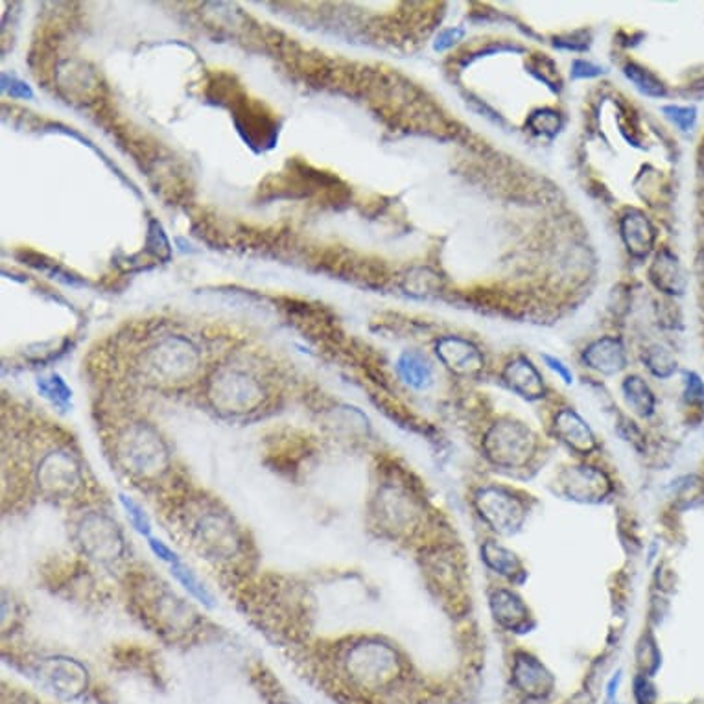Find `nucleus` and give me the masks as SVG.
Returning a JSON list of instances; mask_svg holds the SVG:
<instances>
[{"mask_svg": "<svg viewBox=\"0 0 704 704\" xmlns=\"http://www.w3.org/2000/svg\"><path fill=\"white\" fill-rule=\"evenodd\" d=\"M530 128L540 135H548V137H553L555 133H559L562 122L559 112L552 111V109H542L533 112V117L528 120Z\"/></svg>", "mask_w": 704, "mask_h": 704, "instance_id": "aec40b11", "label": "nucleus"}, {"mask_svg": "<svg viewBox=\"0 0 704 704\" xmlns=\"http://www.w3.org/2000/svg\"><path fill=\"white\" fill-rule=\"evenodd\" d=\"M651 281L668 293H683L685 275L680 271L677 259L669 251H662L654 259L651 267Z\"/></svg>", "mask_w": 704, "mask_h": 704, "instance_id": "ddd939ff", "label": "nucleus"}, {"mask_svg": "<svg viewBox=\"0 0 704 704\" xmlns=\"http://www.w3.org/2000/svg\"><path fill=\"white\" fill-rule=\"evenodd\" d=\"M620 683H622V673L618 671L615 677L610 678V683H608V686H607V697H608V699H612V697H615V695L618 693Z\"/></svg>", "mask_w": 704, "mask_h": 704, "instance_id": "c85d7f7f", "label": "nucleus"}, {"mask_svg": "<svg viewBox=\"0 0 704 704\" xmlns=\"http://www.w3.org/2000/svg\"><path fill=\"white\" fill-rule=\"evenodd\" d=\"M482 555H484V561L491 568V570L499 574V576L513 577V576L522 572L520 561L516 559V555L513 552H509L507 548L499 546V544L492 542V540L484 544Z\"/></svg>", "mask_w": 704, "mask_h": 704, "instance_id": "2eb2a0df", "label": "nucleus"}, {"mask_svg": "<svg viewBox=\"0 0 704 704\" xmlns=\"http://www.w3.org/2000/svg\"><path fill=\"white\" fill-rule=\"evenodd\" d=\"M148 544H150V550H151L159 559L165 561V562H168L170 566L181 561V559L175 555V552H174L172 548H168L163 540H157V538H151V537H150V542H148Z\"/></svg>", "mask_w": 704, "mask_h": 704, "instance_id": "bb28decb", "label": "nucleus"}, {"mask_svg": "<svg viewBox=\"0 0 704 704\" xmlns=\"http://www.w3.org/2000/svg\"><path fill=\"white\" fill-rule=\"evenodd\" d=\"M542 360L546 361V366H548L557 376H561V378L564 380V383L570 385V383L574 382V375L570 373V369H568L561 360H557V358H553V356H548V354H544Z\"/></svg>", "mask_w": 704, "mask_h": 704, "instance_id": "cd10ccee", "label": "nucleus"}, {"mask_svg": "<svg viewBox=\"0 0 704 704\" xmlns=\"http://www.w3.org/2000/svg\"><path fill=\"white\" fill-rule=\"evenodd\" d=\"M476 509L485 524L499 535H514L526 520L524 502L502 487H484L476 492Z\"/></svg>", "mask_w": 704, "mask_h": 704, "instance_id": "f03ea898", "label": "nucleus"}, {"mask_svg": "<svg viewBox=\"0 0 704 704\" xmlns=\"http://www.w3.org/2000/svg\"><path fill=\"white\" fill-rule=\"evenodd\" d=\"M400 378L415 390H426L434 382V367L421 352H404L397 363Z\"/></svg>", "mask_w": 704, "mask_h": 704, "instance_id": "f8f14e48", "label": "nucleus"}, {"mask_svg": "<svg viewBox=\"0 0 704 704\" xmlns=\"http://www.w3.org/2000/svg\"><path fill=\"white\" fill-rule=\"evenodd\" d=\"M664 115L680 129V131H690L695 126L697 120V111L693 107H680V105H666L662 107Z\"/></svg>", "mask_w": 704, "mask_h": 704, "instance_id": "4be33fe9", "label": "nucleus"}, {"mask_svg": "<svg viewBox=\"0 0 704 704\" xmlns=\"http://www.w3.org/2000/svg\"><path fill=\"white\" fill-rule=\"evenodd\" d=\"M636 658H638V666L642 669V675L654 677V673L661 669L662 664V654L656 647V642L653 640V636H644L642 642L638 644V651H636Z\"/></svg>", "mask_w": 704, "mask_h": 704, "instance_id": "6ab92c4d", "label": "nucleus"}, {"mask_svg": "<svg viewBox=\"0 0 704 704\" xmlns=\"http://www.w3.org/2000/svg\"><path fill=\"white\" fill-rule=\"evenodd\" d=\"M504 382L509 385V390L524 397L528 400H538L546 393L544 388V380L538 369L533 366L531 360L518 356L509 361L504 369Z\"/></svg>", "mask_w": 704, "mask_h": 704, "instance_id": "1a4fd4ad", "label": "nucleus"}, {"mask_svg": "<svg viewBox=\"0 0 704 704\" xmlns=\"http://www.w3.org/2000/svg\"><path fill=\"white\" fill-rule=\"evenodd\" d=\"M622 390H623L627 406L636 415L651 417L654 414L656 398H654L653 391L649 390L646 380H642L640 376H627L622 385Z\"/></svg>", "mask_w": 704, "mask_h": 704, "instance_id": "4468645a", "label": "nucleus"}, {"mask_svg": "<svg viewBox=\"0 0 704 704\" xmlns=\"http://www.w3.org/2000/svg\"><path fill=\"white\" fill-rule=\"evenodd\" d=\"M463 37H465L463 28H448L439 34L437 43H436V50H448L453 47V44H458Z\"/></svg>", "mask_w": 704, "mask_h": 704, "instance_id": "a878e982", "label": "nucleus"}, {"mask_svg": "<svg viewBox=\"0 0 704 704\" xmlns=\"http://www.w3.org/2000/svg\"><path fill=\"white\" fill-rule=\"evenodd\" d=\"M632 697L636 704H654L656 702V686L653 685L651 677L638 673L632 683Z\"/></svg>", "mask_w": 704, "mask_h": 704, "instance_id": "5701e85b", "label": "nucleus"}, {"mask_svg": "<svg viewBox=\"0 0 704 704\" xmlns=\"http://www.w3.org/2000/svg\"><path fill=\"white\" fill-rule=\"evenodd\" d=\"M686 400L690 404H704V382L695 373H686Z\"/></svg>", "mask_w": 704, "mask_h": 704, "instance_id": "b1692460", "label": "nucleus"}, {"mask_svg": "<svg viewBox=\"0 0 704 704\" xmlns=\"http://www.w3.org/2000/svg\"><path fill=\"white\" fill-rule=\"evenodd\" d=\"M603 74V69L594 63L584 61V59H576L572 65V78L574 80H583V78H596Z\"/></svg>", "mask_w": 704, "mask_h": 704, "instance_id": "393cba45", "label": "nucleus"}, {"mask_svg": "<svg viewBox=\"0 0 704 704\" xmlns=\"http://www.w3.org/2000/svg\"><path fill=\"white\" fill-rule=\"evenodd\" d=\"M172 568V574H174V577L185 586V590L187 592L192 596V598H196L197 601H201L203 605H207V607H213V596H211V592L209 590L205 588V584H203L196 576H194V572L190 570V568H187L183 562H175V564H172L170 566Z\"/></svg>", "mask_w": 704, "mask_h": 704, "instance_id": "f3484780", "label": "nucleus"}, {"mask_svg": "<svg viewBox=\"0 0 704 704\" xmlns=\"http://www.w3.org/2000/svg\"><path fill=\"white\" fill-rule=\"evenodd\" d=\"M120 504H122V507L126 509V513L129 516L131 526L137 530L139 533L148 537L150 531H151V522H150L148 514L144 513V509L137 502H135V499H131V498H128L124 494H120Z\"/></svg>", "mask_w": 704, "mask_h": 704, "instance_id": "412c9836", "label": "nucleus"}, {"mask_svg": "<svg viewBox=\"0 0 704 704\" xmlns=\"http://www.w3.org/2000/svg\"><path fill=\"white\" fill-rule=\"evenodd\" d=\"M646 366L647 369L658 376V378H669L675 371H677V360L671 354V351L664 349L662 345H654L651 347L646 356Z\"/></svg>", "mask_w": 704, "mask_h": 704, "instance_id": "a211bd4d", "label": "nucleus"}, {"mask_svg": "<svg viewBox=\"0 0 704 704\" xmlns=\"http://www.w3.org/2000/svg\"><path fill=\"white\" fill-rule=\"evenodd\" d=\"M491 610L494 620L511 631H518L528 622V607L509 590H494L491 594Z\"/></svg>", "mask_w": 704, "mask_h": 704, "instance_id": "9b49d317", "label": "nucleus"}, {"mask_svg": "<svg viewBox=\"0 0 704 704\" xmlns=\"http://www.w3.org/2000/svg\"><path fill=\"white\" fill-rule=\"evenodd\" d=\"M553 428L557 437L581 456H590L598 448L594 431L574 410H561L555 415Z\"/></svg>", "mask_w": 704, "mask_h": 704, "instance_id": "0eeeda50", "label": "nucleus"}, {"mask_svg": "<svg viewBox=\"0 0 704 704\" xmlns=\"http://www.w3.org/2000/svg\"><path fill=\"white\" fill-rule=\"evenodd\" d=\"M485 456L496 467H524L535 452V436L522 422H498L485 436Z\"/></svg>", "mask_w": 704, "mask_h": 704, "instance_id": "f257e3e1", "label": "nucleus"}, {"mask_svg": "<svg viewBox=\"0 0 704 704\" xmlns=\"http://www.w3.org/2000/svg\"><path fill=\"white\" fill-rule=\"evenodd\" d=\"M436 352L445 366L456 375H474L480 373L485 366L484 354L468 339L458 336L441 337Z\"/></svg>", "mask_w": 704, "mask_h": 704, "instance_id": "423d86ee", "label": "nucleus"}, {"mask_svg": "<svg viewBox=\"0 0 704 704\" xmlns=\"http://www.w3.org/2000/svg\"><path fill=\"white\" fill-rule=\"evenodd\" d=\"M583 361L601 375H618L627 366V352L618 337H601L583 352Z\"/></svg>", "mask_w": 704, "mask_h": 704, "instance_id": "6e6552de", "label": "nucleus"}, {"mask_svg": "<svg viewBox=\"0 0 704 704\" xmlns=\"http://www.w3.org/2000/svg\"><path fill=\"white\" fill-rule=\"evenodd\" d=\"M349 669L354 677L369 686H383L400 671V662L395 649L383 644H363L349 654Z\"/></svg>", "mask_w": 704, "mask_h": 704, "instance_id": "7ed1b4c3", "label": "nucleus"}, {"mask_svg": "<svg viewBox=\"0 0 704 704\" xmlns=\"http://www.w3.org/2000/svg\"><path fill=\"white\" fill-rule=\"evenodd\" d=\"M564 494L576 502L596 504L610 492L608 476L596 467H572L561 476Z\"/></svg>", "mask_w": 704, "mask_h": 704, "instance_id": "20e7f679", "label": "nucleus"}, {"mask_svg": "<svg viewBox=\"0 0 704 704\" xmlns=\"http://www.w3.org/2000/svg\"><path fill=\"white\" fill-rule=\"evenodd\" d=\"M513 685L530 699H542L553 692L555 678L538 658L520 653L513 664Z\"/></svg>", "mask_w": 704, "mask_h": 704, "instance_id": "39448f33", "label": "nucleus"}, {"mask_svg": "<svg viewBox=\"0 0 704 704\" xmlns=\"http://www.w3.org/2000/svg\"><path fill=\"white\" fill-rule=\"evenodd\" d=\"M620 231L631 255L646 257L651 251L654 242V229L642 213H627L620 221Z\"/></svg>", "mask_w": 704, "mask_h": 704, "instance_id": "9d476101", "label": "nucleus"}, {"mask_svg": "<svg viewBox=\"0 0 704 704\" xmlns=\"http://www.w3.org/2000/svg\"><path fill=\"white\" fill-rule=\"evenodd\" d=\"M625 76L638 87L644 95L653 97V98H661L666 95V87L664 83L658 80L653 73H649L644 66L636 65V63H629L625 66Z\"/></svg>", "mask_w": 704, "mask_h": 704, "instance_id": "dca6fc26", "label": "nucleus"}]
</instances>
